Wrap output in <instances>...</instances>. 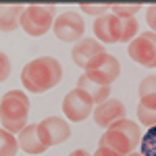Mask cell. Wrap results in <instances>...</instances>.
<instances>
[{"mask_svg": "<svg viewBox=\"0 0 156 156\" xmlns=\"http://www.w3.org/2000/svg\"><path fill=\"white\" fill-rule=\"evenodd\" d=\"M62 79V67L52 56H40L27 62L21 71V83L31 94H44L60 83Z\"/></svg>", "mask_w": 156, "mask_h": 156, "instance_id": "cell-1", "label": "cell"}, {"mask_svg": "<svg viewBox=\"0 0 156 156\" xmlns=\"http://www.w3.org/2000/svg\"><path fill=\"white\" fill-rule=\"evenodd\" d=\"M29 98L21 90H11L0 98V121L2 129L11 133H21L27 127Z\"/></svg>", "mask_w": 156, "mask_h": 156, "instance_id": "cell-2", "label": "cell"}, {"mask_svg": "<svg viewBox=\"0 0 156 156\" xmlns=\"http://www.w3.org/2000/svg\"><path fill=\"white\" fill-rule=\"evenodd\" d=\"M140 142H142L140 125L135 121L123 119V121H117L115 125L108 127L106 133L100 137V144L98 146L110 148L112 152H117L121 156H129Z\"/></svg>", "mask_w": 156, "mask_h": 156, "instance_id": "cell-3", "label": "cell"}, {"mask_svg": "<svg viewBox=\"0 0 156 156\" xmlns=\"http://www.w3.org/2000/svg\"><path fill=\"white\" fill-rule=\"evenodd\" d=\"M54 6L48 4H31V6H25L23 15H21V27L27 36L40 37L44 34H48L54 25Z\"/></svg>", "mask_w": 156, "mask_h": 156, "instance_id": "cell-4", "label": "cell"}, {"mask_svg": "<svg viewBox=\"0 0 156 156\" xmlns=\"http://www.w3.org/2000/svg\"><path fill=\"white\" fill-rule=\"evenodd\" d=\"M121 73V65L119 60L115 58L112 54H98L96 58H92L85 67V75L96 81V83H102V85H110Z\"/></svg>", "mask_w": 156, "mask_h": 156, "instance_id": "cell-5", "label": "cell"}, {"mask_svg": "<svg viewBox=\"0 0 156 156\" xmlns=\"http://www.w3.org/2000/svg\"><path fill=\"white\" fill-rule=\"evenodd\" d=\"M129 56L135 62H140L142 67L148 69H156V34L154 31H144L129 42Z\"/></svg>", "mask_w": 156, "mask_h": 156, "instance_id": "cell-6", "label": "cell"}, {"mask_svg": "<svg viewBox=\"0 0 156 156\" xmlns=\"http://www.w3.org/2000/svg\"><path fill=\"white\" fill-rule=\"evenodd\" d=\"M52 29H54V36L62 42H79L85 31V23L79 12L67 11L54 19Z\"/></svg>", "mask_w": 156, "mask_h": 156, "instance_id": "cell-7", "label": "cell"}, {"mask_svg": "<svg viewBox=\"0 0 156 156\" xmlns=\"http://www.w3.org/2000/svg\"><path fill=\"white\" fill-rule=\"evenodd\" d=\"M62 112H65V117L69 121L79 123V121L87 119L90 112H94V102H92V98L87 96L83 90L75 87L62 100Z\"/></svg>", "mask_w": 156, "mask_h": 156, "instance_id": "cell-8", "label": "cell"}, {"mask_svg": "<svg viewBox=\"0 0 156 156\" xmlns=\"http://www.w3.org/2000/svg\"><path fill=\"white\" fill-rule=\"evenodd\" d=\"M37 133H40V140L44 142V146L50 148V146H58L62 142H67L71 137V127L65 119L48 117V119L37 123Z\"/></svg>", "mask_w": 156, "mask_h": 156, "instance_id": "cell-9", "label": "cell"}, {"mask_svg": "<svg viewBox=\"0 0 156 156\" xmlns=\"http://www.w3.org/2000/svg\"><path fill=\"white\" fill-rule=\"evenodd\" d=\"M94 121H96L98 127H104L108 129L110 125H115L117 121H123L127 119V108L125 104L117 100V98H108L106 102H102V104H98L94 108Z\"/></svg>", "mask_w": 156, "mask_h": 156, "instance_id": "cell-10", "label": "cell"}, {"mask_svg": "<svg viewBox=\"0 0 156 156\" xmlns=\"http://www.w3.org/2000/svg\"><path fill=\"white\" fill-rule=\"evenodd\" d=\"M94 36L98 37L100 44H117V42H121V17L112 15V12L96 17Z\"/></svg>", "mask_w": 156, "mask_h": 156, "instance_id": "cell-11", "label": "cell"}, {"mask_svg": "<svg viewBox=\"0 0 156 156\" xmlns=\"http://www.w3.org/2000/svg\"><path fill=\"white\" fill-rule=\"evenodd\" d=\"M98 54H104V44H100L98 40L94 37H81L75 46H73V52H71V58L77 67L85 69L87 62L92 58H96Z\"/></svg>", "mask_w": 156, "mask_h": 156, "instance_id": "cell-12", "label": "cell"}, {"mask_svg": "<svg viewBox=\"0 0 156 156\" xmlns=\"http://www.w3.org/2000/svg\"><path fill=\"white\" fill-rule=\"evenodd\" d=\"M19 146L23 148V152L27 154H44L48 148L44 146V142L40 140V133H37V125H27L23 131L19 133Z\"/></svg>", "mask_w": 156, "mask_h": 156, "instance_id": "cell-13", "label": "cell"}, {"mask_svg": "<svg viewBox=\"0 0 156 156\" xmlns=\"http://www.w3.org/2000/svg\"><path fill=\"white\" fill-rule=\"evenodd\" d=\"M77 87H79V90H83L85 94L92 98V102H98V104L106 102L108 96H110V85L96 83V81H92L85 73L79 77V79H77Z\"/></svg>", "mask_w": 156, "mask_h": 156, "instance_id": "cell-14", "label": "cell"}, {"mask_svg": "<svg viewBox=\"0 0 156 156\" xmlns=\"http://www.w3.org/2000/svg\"><path fill=\"white\" fill-rule=\"evenodd\" d=\"M23 6L19 4H0V31H15L21 25Z\"/></svg>", "mask_w": 156, "mask_h": 156, "instance_id": "cell-15", "label": "cell"}, {"mask_svg": "<svg viewBox=\"0 0 156 156\" xmlns=\"http://www.w3.org/2000/svg\"><path fill=\"white\" fill-rule=\"evenodd\" d=\"M137 119L142 125H146L148 129L156 125V94H148V96L140 98L137 104Z\"/></svg>", "mask_w": 156, "mask_h": 156, "instance_id": "cell-16", "label": "cell"}, {"mask_svg": "<svg viewBox=\"0 0 156 156\" xmlns=\"http://www.w3.org/2000/svg\"><path fill=\"white\" fill-rule=\"evenodd\" d=\"M19 150V140L6 129H0V156H15Z\"/></svg>", "mask_w": 156, "mask_h": 156, "instance_id": "cell-17", "label": "cell"}, {"mask_svg": "<svg viewBox=\"0 0 156 156\" xmlns=\"http://www.w3.org/2000/svg\"><path fill=\"white\" fill-rule=\"evenodd\" d=\"M140 154H142V156H156V125H154V127H150V129L142 135V142H140Z\"/></svg>", "mask_w": 156, "mask_h": 156, "instance_id": "cell-18", "label": "cell"}, {"mask_svg": "<svg viewBox=\"0 0 156 156\" xmlns=\"http://www.w3.org/2000/svg\"><path fill=\"white\" fill-rule=\"evenodd\" d=\"M137 37V19L121 17V42H133Z\"/></svg>", "mask_w": 156, "mask_h": 156, "instance_id": "cell-19", "label": "cell"}, {"mask_svg": "<svg viewBox=\"0 0 156 156\" xmlns=\"http://www.w3.org/2000/svg\"><path fill=\"white\" fill-rule=\"evenodd\" d=\"M137 11H140V4H131V6L115 4V6H110V12H112V15H117V17H133Z\"/></svg>", "mask_w": 156, "mask_h": 156, "instance_id": "cell-20", "label": "cell"}, {"mask_svg": "<svg viewBox=\"0 0 156 156\" xmlns=\"http://www.w3.org/2000/svg\"><path fill=\"white\" fill-rule=\"evenodd\" d=\"M148 94H156V75H148L140 83V98Z\"/></svg>", "mask_w": 156, "mask_h": 156, "instance_id": "cell-21", "label": "cell"}, {"mask_svg": "<svg viewBox=\"0 0 156 156\" xmlns=\"http://www.w3.org/2000/svg\"><path fill=\"white\" fill-rule=\"evenodd\" d=\"M9 75H11V58L4 52H0V83L6 81Z\"/></svg>", "mask_w": 156, "mask_h": 156, "instance_id": "cell-22", "label": "cell"}, {"mask_svg": "<svg viewBox=\"0 0 156 156\" xmlns=\"http://www.w3.org/2000/svg\"><path fill=\"white\" fill-rule=\"evenodd\" d=\"M81 11H83V12H90V15H98V17H102V15H106V12H110V6H106V4H102V6L81 4Z\"/></svg>", "mask_w": 156, "mask_h": 156, "instance_id": "cell-23", "label": "cell"}, {"mask_svg": "<svg viewBox=\"0 0 156 156\" xmlns=\"http://www.w3.org/2000/svg\"><path fill=\"white\" fill-rule=\"evenodd\" d=\"M146 21H148V25H150V31L156 34V4L148 6V11H146Z\"/></svg>", "mask_w": 156, "mask_h": 156, "instance_id": "cell-24", "label": "cell"}, {"mask_svg": "<svg viewBox=\"0 0 156 156\" xmlns=\"http://www.w3.org/2000/svg\"><path fill=\"white\" fill-rule=\"evenodd\" d=\"M92 156H121V154H117V152H112L110 148H104V146H98V150L94 152Z\"/></svg>", "mask_w": 156, "mask_h": 156, "instance_id": "cell-25", "label": "cell"}, {"mask_svg": "<svg viewBox=\"0 0 156 156\" xmlns=\"http://www.w3.org/2000/svg\"><path fill=\"white\" fill-rule=\"evenodd\" d=\"M69 156H90V152H85V150H75V152H71Z\"/></svg>", "mask_w": 156, "mask_h": 156, "instance_id": "cell-26", "label": "cell"}, {"mask_svg": "<svg viewBox=\"0 0 156 156\" xmlns=\"http://www.w3.org/2000/svg\"><path fill=\"white\" fill-rule=\"evenodd\" d=\"M129 156H142V154H140V152H131Z\"/></svg>", "mask_w": 156, "mask_h": 156, "instance_id": "cell-27", "label": "cell"}]
</instances>
